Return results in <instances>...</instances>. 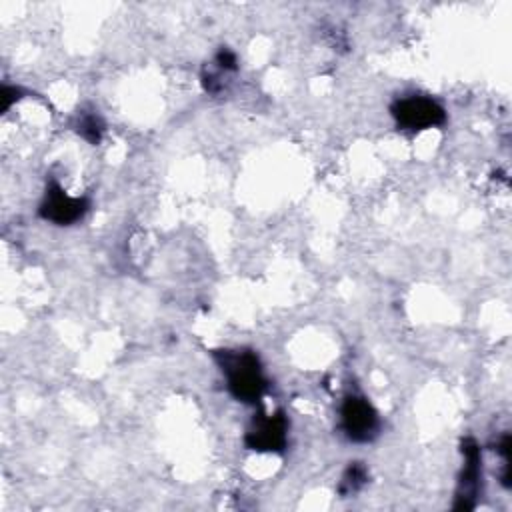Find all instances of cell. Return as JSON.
Here are the masks:
<instances>
[{"mask_svg": "<svg viewBox=\"0 0 512 512\" xmlns=\"http://www.w3.org/2000/svg\"><path fill=\"white\" fill-rule=\"evenodd\" d=\"M366 480H368V472H366L364 464L354 462L342 474V480L338 484V492L342 496H352V494H356L366 484Z\"/></svg>", "mask_w": 512, "mask_h": 512, "instance_id": "cell-7", "label": "cell"}, {"mask_svg": "<svg viewBox=\"0 0 512 512\" xmlns=\"http://www.w3.org/2000/svg\"><path fill=\"white\" fill-rule=\"evenodd\" d=\"M244 442L256 452H282L288 442V420L282 412L260 414L246 430Z\"/></svg>", "mask_w": 512, "mask_h": 512, "instance_id": "cell-5", "label": "cell"}, {"mask_svg": "<svg viewBox=\"0 0 512 512\" xmlns=\"http://www.w3.org/2000/svg\"><path fill=\"white\" fill-rule=\"evenodd\" d=\"M18 94H20V90H18V88L4 86V88H2V110H8V108L12 106V102L20 98Z\"/></svg>", "mask_w": 512, "mask_h": 512, "instance_id": "cell-9", "label": "cell"}, {"mask_svg": "<svg viewBox=\"0 0 512 512\" xmlns=\"http://www.w3.org/2000/svg\"><path fill=\"white\" fill-rule=\"evenodd\" d=\"M76 132L90 144H98L104 134V122L94 112H82L76 120Z\"/></svg>", "mask_w": 512, "mask_h": 512, "instance_id": "cell-8", "label": "cell"}, {"mask_svg": "<svg viewBox=\"0 0 512 512\" xmlns=\"http://www.w3.org/2000/svg\"><path fill=\"white\" fill-rule=\"evenodd\" d=\"M340 424L348 440L370 442L380 430V418L368 398L348 394L340 406Z\"/></svg>", "mask_w": 512, "mask_h": 512, "instance_id": "cell-3", "label": "cell"}, {"mask_svg": "<svg viewBox=\"0 0 512 512\" xmlns=\"http://www.w3.org/2000/svg\"><path fill=\"white\" fill-rule=\"evenodd\" d=\"M88 206L90 204L86 198L66 194V190L58 182L52 180L46 186L44 200L40 202L38 214L44 220L54 222L58 226H70V224L78 222L88 212Z\"/></svg>", "mask_w": 512, "mask_h": 512, "instance_id": "cell-4", "label": "cell"}, {"mask_svg": "<svg viewBox=\"0 0 512 512\" xmlns=\"http://www.w3.org/2000/svg\"><path fill=\"white\" fill-rule=\"evenodd\" d=\"M390 114L396 120V126L408 132H422L428 128H436L446 120V112L436 100L428 96H418V94L398 98L390 106Z\"/></svg>", "mask_w": 512, "mask_h": 512, "instance_id": "cell-2", "label": "cell"}, {"mask_svg": "<svg viewBox=\"0 0 512 512\" xmlns=\"http://www.w3.org/2000/svg\"><path fill=\"white\" fill-rule=\"evenodd\" d=\"M462 456H464V466L458 480L454 508L470 510L476 504V498L480 492V480H482V454L474 438L468 436L462 440Z\"/></svg>", "mask_w": 512, "mask_h": 512, "instance_id": "cell-6", "label": "cell"}, {"mask_svg": "<svg viewBox=\"0 0 512 512\" xmlns=\"http://www.w3.org/2000/svg\"><path fill=\"white\" fill-rule=\"evenodd\" d=\"M214 360L226 376L228 392L246 404H256L266 392V376L252 350H216Z\"/></svg>", "mask_w": 512, "mask_h": 512, "instance_id": "cell-1", "label": "cell"}]
</instances>
